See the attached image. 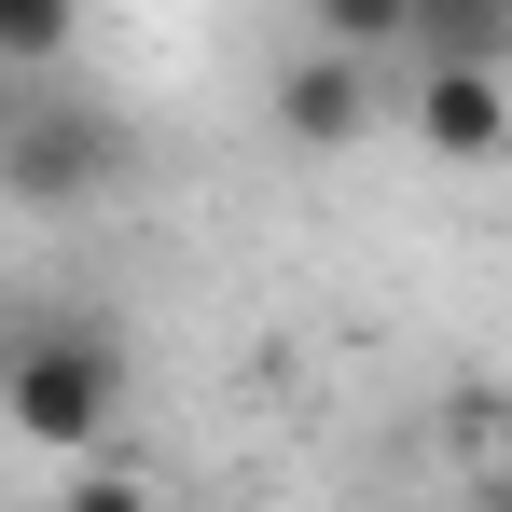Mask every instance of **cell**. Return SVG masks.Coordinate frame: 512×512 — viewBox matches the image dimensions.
<instances>
[{
    "instance_id": "cell-1",
    "label": "cell",
    "mask_w": 512,
    "mask_h": 512,
    "mask_svg": "<svg viewBox=\"0 0 512 512\" xmlns=\"http://www.w3.org/2000/svg\"><path fill=\"white\" fill-rule=\"evenodd\" d=\"M0 416H14V443H42V457L97 443V429L125 416V333H111L97 305L14 319V346H0Z\"/></svg>"
},
{
    "instance_id": "cell-2",
    "label": "cell",
    "mask_w": 512,
    "mask_h": 512,
    "mask_svg": "<svg viewBox=\"0 0 512 512\" xmlns=\"http://www.w3.org/2000/svg\"><path fill=\"white\" fill-rule=\"evenodd\" d=\"M125 111H97V97L70 84H42V97H14L0 84V194L14 208H97L111 180H125Z\"/></svg>"
},
{
    "instance_id": "cell-3",
    "label": "cell",
    "mask_w": 512,
    "mask_h": 512,
    "mask_svg": "<svg viewBox=\"0 0 512 512\" xmlns=\"http://www.w3.org/2000/svg\"><path fill=\"white\" fill-rule=\"evenodd\" d=\"M402 70H416V139L443 153V167H499V153H512L499 56H402Z\"/></svg>"
},
{
    "instance_id": "cell-4",
    "label": "cell",
    "mask_w": 512,
    "mask_h": 512,
    "mask_svg": "<svg viewBox=\"0 0 512 512\" xmlns=\"http://www.w3.org/2000/svg\"><path fill=\"white\" fill-rule=\"evenodd\" d=\"M277 139H291V153H346V139H374V56H346V42L291 56V70H277Z\"/></svg>"
},
{
    "instance_id": "cell-5",
    "label": "cell",
    "mask_w": 512,
    "mask_h": 512,
    "mask_svg": "<svg viewBox=\"0 0 512 512\" xmlns=\"http://www.w3.org/2000/svg\"><path fill=\"white\" fill-rule=\"evenodd\" d=\"M388 56H512V0H402Z\"/></svg>"
},
{
    "instance_id": "cell-6",
    "label": "cell",
    "mask_w": 512,
    "mask_h": 512,
    "mask_svg": "<svg viewBox=\"0 0 512 512\" xmlns=\"http://www.w3.org/2000/svg\"><path fill=\"white\" fill-rule=\"evenodd\" d=\"M84 28V0H0V70H56Z\"/></svg>"
},
{
    "instance_id": "cell-7",
    "label": "cell",
    "mask_w": 512,
    "mask_h": 512,
    "mask_svg": "<svg viewBox=\"0 0 512 512\" xmlns=\"http://www.w3.org/2000/svg\"><path fill=\"white\" fill-rule=\"evenodd\" d=\"M319 14V42H346V56H388L402 42V0H305Z\"/></svg>"
},
{
    "instance_id": "cell-8",
    "label": "cell",
    "mask_w": 512,
    "mask_h": 512,
    "mask_svg": "<svg viewBox=\"0 0 512 512\" xmlns=\"http://www.w3.org/2000/svg\"><path fill=\"white\" fill-rule=\"evenodd\" d=\"M0 346H14V305H0Z\"/></svg>"
},
{
    "instance_id": "cell-9",
    "label": "cell",
    "mask_w": 512,
    "mask_h": 512,
    "mask_svg": "<svg viewBox=\"0 0 512 512\" xmlns=\"http://www.w3.org/2000/svg\"><path fill=\"white\" fill-rule=\"evenodd\" d=\"M0 84H14V70H0Z\"/></svg>"
}]
</instances>
